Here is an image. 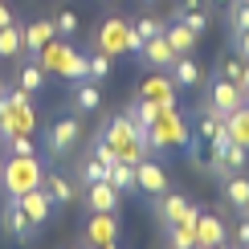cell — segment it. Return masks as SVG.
Listing matches in <instances>:
<instances>
[{
    "mask_svg": "<svg viewBox=\"0 0 249 249\" xmlns=\"http://www.w3.org/2000/svg\"><path fill=\"white\" fill-rule=\"evenodd\" d=\"M33 61L45 66V74H57V78H70V82H82V78H86V57H82L66 37H53Z\"/></svg>",
    "mask_w": 249,
    "mask_h": 249,
    "instance_id": "6da1fadb",
    "label": "cell"
},
{
    "mask_svg": "<svg viewBox=\"0 0 249 249\" xmlns=\"http://www.w3.org/2000/svg\"><path fill=\"white\" fill-rule=\"evenodd\" d=\"M0 184H4L8 196H20L29 188H41V184H45V172H41L37 155H8V160L0 163Z\"/></svg>",
    "mask_w": 249,
    "mask_h": 249,
    "instance_id": "7a4b0ae2",
    "label": "cell"
},
{
    "mask_svg": "<svg viewBox=\"0 0 249 249\" xmlns=\"http://www.w3.org/2000/svg\"><path fill=\"white\" fill-rule=\"evenodd\" d=\"M188 139H192V131H188V123H184V115H180L176 107H163L160 115H155V123L147 127L151 151H163V147H188Z\"/></svg>",
    "mask_w": 249,
    "mask_h": 249,
    "instance_id": "3957f363",
    "label": "cell"
},
{
    "mask_svg": "<svg viewBox=\"0 0 249 249\" xmlns=\"http://www.w3.org/2000/svg\"><path fill=\"white\" fill-rule=\"evenodd\" d=\"M78 143H82V123L78 115H61L53 123V131L45 135V151L53 155V160H70V155L78 151Z\"/></svg>",
    "mask_w": 249,
    "mask_h": 249,
    "instance_id": "277c9868",
    "label": "cell"
},
{
    "mask_svg": "<svg viewBox=\"0 0 249 249\" xmlns=\"http://www.w3.org/2000/svg\"><path fill=\"white\" fill-rule=\"evenodd\" d=\"M176 82H172V74L168 70H155V74H147L139 82V98H147V102H155V107H176Z\"/></svg>",
    "mask_w": 249,
    "mask_h": 249,
    "instance_id": "5b68a950",
    "label": "cell"
},
{
    "mask_svg": "<svg viewBox=\"0 0 249 249\" xmlns=\"http://www.w3.org/2000/svg\"><path fill=\"white\" fill-rule=\"evenodd\" d=\"M17 200H20V209H25V216H29V221L37 225V229H41V225H45L49 216H53V209H57L45 184H41V188H29V192H20Z\"/></svg>",
    "mask_w": 249,
    "mask_h": 249,
    "instance_id": "8992f818",
    "label": "cell"
},
{
    "mask_svg": "<svg viewBox=\"0 0 249 249\" xmlns=\"http://www.w3.org/2000/svg\"><path fill=\"white\" fill-rule=\"evenodd\" d=\"M127 33H131V25L123 17L102 20V25H98V49H102V53H110V57L127 53Z\"/></svg>",
    "mask_w": 249,
    "mask_h": 249,
    "instance_id": "52a82bcc",
    "label": "cell"
},
{
    "mask_svg": "<svg viewBox=\"0 0 249 249\" xmlns=\"http://www.w3.org/2000/svg\"><path fill=\"white\" fill-rule=\"evenodd\" d=\"M135 188H143L147 196H160V192H168L172 184H168V172H163L160 163H155L151 155H147V160L135 163Z\"/></svg>",
    "mask_w": 249,
    "mask_h": 249,
    "instance_id": "ba28073f",
    "label": "cell"
},
{
    "mask_svg": "<svg viewBox=\"0 0 249 249\" xmlns=\"http://www.w3.org/2000/svg\"><path fill=\"white\" fill-rule=\"evenodd\" d=\"M86 209L90 213H119V200H123V192L115 188L110 180H98V184H86Z\"/></svg>",
    "mask_w": 249,
    "mask_h": 249,
    "instance_id": "9c48e42d",
    "label": "cell"
},
{
    "mask_svg": "<svg viewBox=\"0 0 249 249\" xmlns=\"http://www.w3.org/2000/svg\"><path fill=\"white\" fill-rule=\"evenodd\" d=\"M110 241H119V216L115 213H94L90 225H86V245L90 249H102Z\"/></svg>",
    "mask_w": 249,
    "mask_h": 249,
    "instance_id": "30bf717a",
    "label": "cell"
},
{
    "mask_svg": "<svg viewBox=\"0 0 249 249\" xmlns=\"http://www.w3.org/2000/svg\"><path fill=\"white\" fill-rule=\"evenodd\" d=\"M139 57H143V66H151V70H172L176 49L168 45V37H163V33H155V37H147V41H143Z\"/></svg>",
    "mask_w": 249,
    "mask_h": 249,
    "instance_id": "8fae6325",
    "label": "cell"
},
{
    "mask_svg": "<svg viewBox=\"0 0 249 249\" xmlns=\"http://www.w3.org/2000/svg\"><path fill=\"white\" fill-rule=\"evenodd\" d=\"M53 37H57V25H53V20H33V25L20 29V45H25V53H29V57H37Z\"/></svg>",
    "mask_w": 249,
    "mask_h": 249,
    "instance_id": "7c38bea8",
    "label": "cell"
},
{
    "mask_svg": "<svg viewBox=\"0 0 249 249\" xmlns=\"http://www.w3.org/2000/svg\"><path fill=\"white\" fill-rule=\"evenodd\" d=\"M209 98H213V107L221 110V115H233L237 107H245V94H241V86L229 78H216L213 82V90H209Z\"/></svg>",
    "mask_w": 249,
    "mask_h": 249,
    "instance_id": "4fadbf2b",
    "label": "cell"
},
{
    "mask_svg": "<svg viewBox=\"0 0 249 249\" xmlns=\"http://www.w3.org/2000/svg\"><path fill=\"white\" fill-rule=\"evenodd\" d=\"M225 237H229V229H225L221 216H213V213L196 216V249H213V245H221Z\"/></svg>",
    "mask_w": 249,
    "mask_h": 249,
    "instance_id": "5bb4252c",
    "label": "cell"
},
{
    "mask_svg": "<svg viewBox=\"0 0 249 249\" xmlns=\"http://www.w3.org/2000/svg\"><path fill=\"white\" fill-rule=\"evenodd\" d=\"M168 74H172V82H176V86H184V90H196V86L204 82V70H200V61H196L192 53H180V57L172 61V70H168Z\"/></svg>",
    "mask_w": 249,
    "mask_h": 249,
    "instance_id": "9a60e30c",
    "label": "cell"
},
{
    "mask_svg": "<svg viewBox=\"0 0 249 249\" xmlns=\"http://www.w3.org/2000/svg\"><path fill=\"white\" fill-rule=\"evenodd\" d=\"M4 225H8V233H13L17 241H33V233H37V225L25 216L17 196H8V204H4Z\"/></svg>",
    "mask_w": 249,
    "mask_h": 249,
    "instance_id": "2e32d148",
    "label": "cell"
},
{
    "mask_svg": "<svg viewBox=\"0 0 249 249\" xmlns=\"http://www.w3.org/2000/svg\"><path fill=\"white\" fill-rule=\"evenodd\" d=\"M155 213H160V221L163 225H180L184 221V213H188V200H184V196L180 192H160V196H155Z\"/></svg>",
    "mask_w": 249,
    "mask_h": 249,
    "instance_id": "e0dca14e",
    "label": "cell"
},
{
    "mask_svg": "<svg viewBox=\"0 0 249 249\" xmlns=\"http://www.w3.org/2000/svg\"><path fill=\"white\" fill-rule=\"evenodd\" d=\"M163 37H168V45L176 49V57H180V53H192L196 41H200V33H192L184 20H172V25H163Z\"/></svg>",
    "mask_w": 249,
    "mask_h": 249,
    "instance_id": "ac0fdd59",
    "label": "cell"
},
{
    "mask_svg": "<svg viewBox=\"0 0 249 249\" xmlns=\"http://www.w3.org/2000/svg\"><path fill=\"white\" fill-rule=\"evenodd\" d=\"M45 188H49V196H53L57 209H61V204H74V200H78L74 180H70V176H61V172H45Z\"/></svg>",
    "mask_w": 249,
    "mask_h": 249,
    "instance_id": "d6986e66",
    "label": "cell"
},
{
    "mask_svg": "<svg viewBox=\"0 0 249 249\" xmlns=\"http://www.w3.org/2000/svg\"><path fill=\"white\" fill-rule=\"evenodd\" d=\"M160 110H163V107H155V102H147V98H135L131 107H127V119H131V127L143 135V131L155 123V115H160Z\"/></svg>",
    "mask_w": 249,
    "mask_h": 249,
    "instance_id": "ffe728a7",
    "label": "cell"
},
{
    "mask_svg": "<svg viewBox=\"0 0 249 249\" xmlns=\"http://www.w3.org/2000/svg\"><path fill=\"white\" fill-rule=\"evenodd\" d=\"M74 107L78 110H98L102 107V90H98V82H90V78H82V82H74Z\"/></svg>",
    "mask_w": 249,
    "mask_h": 249,
    "instance_id": "44dd1931",
    "label": "cell"
},
{
    "mask_svg": "<svg viewBox=\"0 0 249 249\" xmlns=\"http://www.w3.org/2000/svg\"><path fill=\"white\" fill-rule=\"evenodd\" d=\"M221 184H225V200H229L233 209L241 213L245 200H249V176H245V172H233L229 180H221Z\"/></svg>",
    "mask_w": 249,
    "mask_h": 249,
    "instance_id": "7402d4cb",
    "label": "cell"
},
{
    "mask_svg": "<svg viewBox=\"0 0 249 249\" xmlns=\"http://www.w3.org/2000/svg\"><path fill=\"white\" fill-rule=\"evenodd\" d=\"M225 131H229L233 143H241V147L249 151V110L245 107H237L233 115H225Z\"/></svg>",
    "mask_w": 249,
    "mask_h": 249,
    "instance_id": "603a6c76",
    "label": "cell"
},
{
    "mask_svg": "<svg viewBox=\"0 0 249 249\" xmlns=\"http://www.w3.org/2000/svg\"><path fill=\"white\" fill-rule=\"evenodd\" d=\"M20 53H25V45H20V25L13 20V25L0 29V57L13 61V57H20Z\"/></svg>",
    "mask_w": 249,
    "mask_h": 249,
    "instance_id": "cb8c5ba5",
    "label": "cell"
},
{
    "mask_svg": "<svg viewBox=\"0 0 249 249\" xmlns=\"http://www.w3.org/2000/svg\"><path fill=\"white\" fill-rule=\"evenodd\" d=\"M168 229V249H196V225H163Z\"/></svg>",
    "mask_w": 249,
    "mask_h": 249,
    "instance_id": "d4e9b609",
    "label": "cell"
},
{
    "mask_svg": "<svg viewBox=\"0 0 249 249\" xmlns=\"http://www.w3.org/2000/svg\"><path fill=\"white\" fill-rule=\"evenodd\" d=\"M41 86H45V66H41V61H29V66H20V90L37 94Z\"/></svg>",
    "mask_w": 249,
    "mask_h": 249,
    "instance_id": "484cf974",
    "label": "cell"
},
{
    "mask_svg": "<svg viewBox=\"0 0 249 249\" xmlns=\"http://www.w3.org/2000/svg\"><path fill=\"white\" fill-rule=\"evenodd\" d=\"M110 61H115V57L98 49L94 57H86V78H90V82H107V78H110V70H115Z\"/></svg>",
    "mask_w": 249,
    "mask_h": 249,
    "instance_id": "4316f807",
    "label": "cell"
},
{
    "mask_svg": "<svg viewBox=\"0 0 249 249\" xmlns=\"http://www.w3.org/2000/svg\"><path fill=\"white\" fill-rule=\"evenodd\" d=\"M107 180L115 184L119 192H131V188H135V163H110Z\"/></svg>",
    "mask_w": 249,
    "mask_h": 249,
    "instance_id": "83f0119b",
    "label": "cell"
},
{
    "mask_svg": "<svg viewBox=\"0 0 249 249\" xmlns=\"http://www.w3.org/2000/svg\"><path fill=\"white\" fill-rule=\"evenodd\" d=\"M107 163L102 160H94V155H86V160H82V168H78V180L82 184H98V180H107Z\"/></svg>",
    "mask_w": 249,
    "mask_h": 249,
    "instance_id": "f1b7e54d",
    "label": "cell"
},
{
    "mask_svg": "<svg viewBox=\"0 0 249 249\" xmlns=\"http://www.w3.org/2000/svg\"><path fill=\"white\" fill-rule=\"evenodd\" d=\"M245 163H249V151L241 147V143H229V147H225V172H245Z\"/></svg>",
    "mask_w": 249,
    "mask_h": 249,
    "instance_id": "f546056e",
    "label": "cell"
},
{
    "mask_svg": "<svg viewBox=\"0 0 249 249\" xmlns=\"http://www.w3.org/2000/svg\"><path fill=\"white\" fill-rule=\"evenodd\" d=\"M176 20H184L192 33H204L209 29V8H184V13H176Z\"/></svg>",
    "mask_w": 249,
    "mask_h": 249,
    "instance_id": "4dcf8cb0",
    "label": "cell"
},
{
    "mask_svg": "<svg viewBox=\"0 0 249 249\" xmlns=\"http://www.w3.org/2000/svg\"><path fill=\"white\" fill-rule=\"evenodd\" d=\"M4 151L8 155H37L33 135H4Z\"/></svg>",
    "mask_w": 249,
    "mask_h": 249,
    "instance_id": "1f68e13d",
    "label": "cell"
},
{
    "mask_svg": "<svg viewBox=\"0 0 249 249\" xmlns=\"http://www.w3.org/2000/svg\"><path fill=\"white\" fill-rule=\"evenodd\" d=\"M229 25H233V33H245L249 29V4L245 0H233L229 4Z\"/></svg>",
    "mask_w": 249,
    "mask_h": 249,
    "instance_id": "d6a6232c",
    "label": "cell"
},
{
    "mask_svg": "<svg viewBox=\"0 0 249 249\" xmlns=\"http://www.w3.org/2000/svg\"><path fill=\"white\" fill-rule=\"evenodd\" d=\"M53 25H57V37H74L78 33V13L74 8H61V13L53 17Z\"/></svg>",
    "mask_w": 249,
    "mask_h": 249,
    "instance_id": "836d02e7",
    "label": "cell"
},
{
    "mask_svg": "<svg viewBox=\"0 0 249 249\" xmlns=\"http://www.w3.org/2000/svg\"><path fill=\"white\" fill-rule=\"evenodd\" d=\"M163 25H168V20H160V17H139V25H131V29L147 41V37H155V33H163Z\"/></svg>",
    "mask_w": 249,
    "mask_h": 249,
    "instance_id": "e575fe53",
    "label": "cell"
},
{
    "mask_svg": "<svg viewBox=\"0 0 249 249\" xmlns=\"http://www.w3.org/2000/svg\"><path fill=\"white\" fill-rule=\"evenodd\" d=\"M221 78H229V82L241 78V57H237V53H229V57L221 61Z\"/></svg>",
    "mask_w": 249,
    "mask_h": 249,
    "instance_id": "d590c367",
    "label": "cell"
},
{
    "mask_svg": "<svg viewBox=\"0 0 249 249\" xmlns=\"http://www.w3.org/2000/svg\"><path fill=\"white\" fill-rule=\"evenodd\" d=\"M233 53L241 61H249V29H245V33H233Z\"/></svg>",
    "mask_w": 249,
    "mask_h": 249,
    "instance_id": "8d00e7d4",
    "label": "cell"
},
{
    "mask_svg": "<svg viewBox=\"0 0 249 249\" xmlns=\"http://www.w3.org/2000/svg\"><path fill=\"white\" fill-rule=\"evenodd\" d=\"M233 233H237V241H241V249H245L249 245V216H241V225H237Z\"/></svg>",
    "mask_w": 249,
    "mask_h": 249,
    "instance_id": "74e56055",
    "label": "cell"
},
{
    "mask_svg": "<svg viewBox=\"0 0 249 249\" xmlns=\"http://www.w3.org/2000/svg\"><path fill=\"white\" fill-rule=\"evenodd\" d=\"M13 20H17V17H13V8H8L4 0H0V29H4V25H13Z\"/></svg>",
    "mask_w": 249,
    "mask_h": 249,
    "instance_id": "f35d334b",
    "label": "cell"
},
{
    "mask_svg": "<svg viewBox=\"0 0 249 249\" xmlns=\"http://www.w3.org/2000/svg\"><path fill=\"white\" fill-rule=\"evenodd\" d=\"M237 86H241V94L249 90V61H241V78H237Z\"/></svg>",
    "mask_w": 249,
    "mask_h": 249,
    "instance_id": "ab89813d",
    "label": "cell"
},
{
    "mask_svg": "<svg viewBox=\"0 0 249 249\" xmlns=\"http://www.w3.org/2000/svg\"><path fill=\"white\" fill-rule=\"evenodd\" d=\"M184 8H200V0H180V4H176V13H184Z\"/></svg>",
    "mask_w": 249,
    "mask_h": 249,
    "instance_id": "60d3db41",
    "label": "cell"
},
{
    "mask_svg": "<svg viewBox=\"0 0 249 249\" xmlns=\"http://www.w3.org/2000/svg\"><path fill=\"white\" fill-rule=\"evenodd\" d=\"M209 4H216V8H229V4H233V0H209Z\"/></svg>",
    "mask_w": 249,
    "mask_h": 249,
    "instance_id": "b9f144b4",
    "label": "cell"
},
{
    "mask_svg": "<svg viewBox=\"0 0 249 249\" xmlns=\"http://www.w3.org/2000/svg\"><path fill=\"white\" fill-rule=\"evenodd\" d=\"M213 249H233V245H229V237H225V241H221V245H213Z\"/></svg>",
    "mask_w": 249,
    "mask_h": 249,
    "instance_id": "7bdbcfd3",
    "label": "cell"
},
{
    "mask_svg": "<svg viewBox=\"0 0 249 249\" xmlns=\"http://www.w3.org/2000/svg\"><path fill=\"white\" fill-rule=\"evenodd\" d=\"M102 249H119V241H110V245H102Z\"/></svg>",
    "mask_w": 249,
    "mask_h": 249,
    "instance_id": "ee69618b",
    "label": "cell"
},
{
    "mask_svg": "<svg viewBox=\"0 0 249 249\" xmlns=\"http://www.w3.org/2000/svg\"><path fill=\"white\" fill-rule=\"evenodd\" d=\"M241 216H249V200H245V209H241Z\"/></svg>",
    "mask_w": 249,
    "mask_h": 249,
    "instance_id": "f6af8a7d",
    "label": "cell"
},
{
    "mask_svg": "<svg viewBox=\"0 0 249 249\" xmlns=\"http://www.w3.org/2000/svg\"><path fill=\"white\" fill-rule=\"evenodd\" d=\"M0 139H4V119H0Z\"/></svg>",
    "mask_w": 249,
    "mask_h": 249,
    "instance_id": "bcb514c9",
    "label": "cell"
},
{
    "mask_svg": "<svg viewBox=\"0 0 249 249\" xmlns=\"http://www.w3.org/2000/svg\"><path fill=\"white\" fill-rule=\"evenodd\" d=\"M143 4H160V0H143Z\"/></svg>",
    "mask_w": 249,
    "mask_h": 249,
    "instance_id": "7dc6e473",
    "label": "cell"
},
{
    "mask_svg": "<svg viewBox=\"0 0 249 249\" xmlns=\"http://www.w3.org/2000/svg\"><path fill=\"white\" fill-rule=\"evenodd\" d=\"M245 102H249V90H245Z\"/></svg>",
    "mask_w": 249,
    "mask_h": 249,
    "instance_id": "c3c4849f",
    "label": "cell"
},
{
    "mask_svg": "<svg viewBox=\"0 0 249 249\" xmlns=\"http://www.w3.org/2000/svg\"><path fill=\"white\" fill-rule=\"evenodd\" d=\"M0 94H4V86H0Z\"/></svg>",
    "mask_w": 249,
    "mask_h": 249,
    "instance_id": "681fc988",
    "label": "cell"
},
{
    "mask_svg": "<svg viewBox=\"0 0 249 249\" xmlns=\"http://www.w3.org/2000/svg\"><path fill=\"white\" fill-rule=\"evenodd\" d=\"M245 110H249V102H245Z\"/></svg>",
    "mask_w": 249,
    "mask_h": 249,
    "instance_id": "f907efd6",
    "label": "cell"
},
{
    "mask_svg": "<svg viewBox=\"0 0 249 249\" xmlns=\"http://www.w3.org/2000/svg\"><path fill=\"white\" fill-rule=\"evenodd\" d=\"M245 4H249V0H245Z\"/></svg>",
    "mask_w": 249,
    "mask_h": 249,
    "instance_id": "816d5d0a",
    "label": "cell"
},
{
    "mask_svg": "<svg viewBox=\"0 0 249 249\" xmlns=\"http://www.w3.org/2000/svg\"><path fill=\"white\" fill-rule=\"evenodd\" d=\"M0 163H4V160H0Z\"/></svg>",
    "mask_w": 249,
    "mask_h": 249,
    "instance_id": "f5cc1de1",
    "label": "cell"
},
{
    "mask_svg": "<svg viewBox=\"0 0 249 249\" xmlns=\"http://www.w3.org/2000/svg\"><path fill=\"white\" fill-rule=\"evenodd\" d=\"M245 249H249V245H245Z\"/></svg>",
    "mask_w": 249,
    "mask_h": 249,
    "instance_id": "db71d44e",
    "label": "cell"
}]
</instances>
